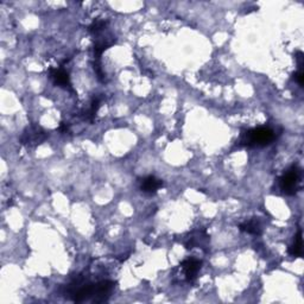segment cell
<instances>
[{"instance_id": "obj_9", "label": "cell", "mask_w": 304, "mask_h": 304, "mask_svg": "<svg viewBox=\"0 0 304 304\" xmlns=\"http://www.w3.org/2000/svg\"><path fill=\"white\" fill-rule=\"evenodd\" d=\"M289 253L292 257H302L303 255V238H302V230H298L297 236L295 238V242L289 248Z\"/></svg>"}, {"instance_id": "obj_5", "label": "cell", "mask_w": 304, "mask_h": 304, "mask_svg": "<svg viewBox=\"0 0 304 304\" xmlns=\"http://www.w3.org/2000/svg\"><path fill=\"white\" fill-rule=\"evenodd\" d=\"M202 261L196 259V258H188L181 264V269L184 272V277H186L188 283H192L198 278V275L200 270H201Z\"/></svg>"}, {"instance_id": "obj_2", "label": "cell", "mask_w": 304, "mask_h": 304, "mask_svg": "<svg viewBox=\"0 0 304 304\" xmlns=\"http://www.w3.org/2000/svg\"><path fill=\"white\" fill-rule=\"evenodd\" d=\"M302 171L297 165H292L279 178V188L283 194L295 195L301 186Z\"/></svg>"}, {"instance_id": "obj_4", "label": "cell", "mask_w": 304, "mask_h": 304, "mask_svg": "<svg viewBox=\"0 0 304 304\" xmlns=\"http://www.w3.org/2000/svg\"><path fill=\"white\" fill-rule=\"evenodd\" d=\"M45 139H47V133L40 126H31L30 129H26L21 137L22 144L29 146L42 144Z\"/></svg>"}, {"instance_id": "obj_11", "label": "cell", "mask_w": 304, "mask_h": 304, "mask_svg": "<svg viewBox=\"0 0 304 304\" xmlns=\"http://www.w3.org/2000/svg\"><path fill=\"white\" fill-rule=\"evenodd\" d=\"M295 76V80L297 81L298 82V84L299 86H303V83H304V74H303V68L302 69H299V70L296 73V74L294 75Z\"/></svg>"}, {"instance_id": "obj_6", "label": "cell", "mask_w": 304, "mask_h": 304, "mask_svg": "<svg viewBox=\"0 0 304 304\" xmlns=\"http://www.w3.org/2000/svg\"><path fill=\"white\" fill-rule=\"evenodd\" d=\"M162 187H163V181L157 178L156 176H146L140 181V190L145 192V194H156Z\"/></svg>"}, {"instance_id": "obj_10", "label": "cell", "mask_w": 304, "mask_h": 304, "mask_svg": "<svg viewBox=\"0 0 304 304\" xmlns=\"http://www.w3.org/2000/svg\"><path fill=\"white\" fill-rule=\"evenodd\" d=\"M106 25H107L106 21H102V19H95V21L90 25V29L88 30H90L91 33L96 34V33L101 32L102 30H105Z\"/></svg>"}, {"instance_id": "obj_1", "label": "cell", "mask_w": 304, "mask_h": 304, "mask_svg": "<svg viewBox=\"0 0 304 304\" xmlns=\"http://www.w3.org/2000/svg\"><path fill=\"white\" fill-rule=\"evenodd\" d=\"M276 134L275 131L270 128H261L252 129L246 131L245 133H242L240 143L242 145L247 146V148H256V146H266L275 140Z\"/></svg>"}, {"instance_id": "obj_8", "label": "cell", "mask_w": 304, "mask_h": 304, "mask_svg": "<svg viewBox=\"0 0 304 304\" xmlns=\"http://www.w3.org/2000/svg\"><path fill=\"white\" fill-rule=\"evenodd\" d=\"M239 228L240 230H242V232L253 234V236H260L261 234V226L257 220H249V221L242 222V224H240Z\"/></svg>"}, {"instance_id": "obj_7", "label": "cell", "mask_w": 304, "mask_h": 304, "mask_svg": "<svg viewBox=\"0 0 304 304\" xmlns=\"http://www.w3.org/2000/svg\"><path fill=\"white\" fill-rule=\"evenodd\" d=\"M50 78L60 87H63L68 91H73L70 78H69V74L64 69H50Z\"/></svg>"}, {"instance_id": "obj_3", "label": "cell", "mask_w": 304, "mask_h": 304, "mask_svg": "<svg viewBox=\"0 0 304 304\" xmlns=\"http://www.w3.org/2000/svg\"><path fill=\"white\" fill-rule=\"evenodd\" d=\"M210 241V237L207 234L205 229H198L191 232L189 236L186 238V241H184V246H186L187 249L191 248H203L205 249L207 246H208Z\"/></svg>"}]
</instances>
